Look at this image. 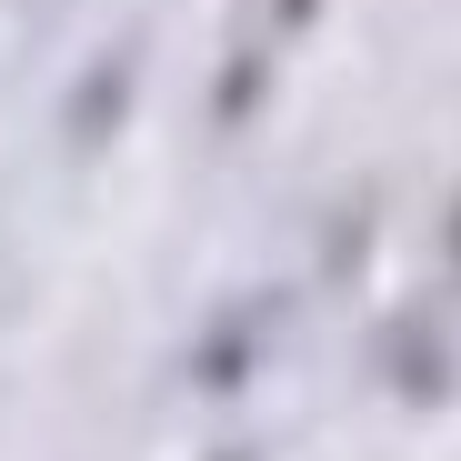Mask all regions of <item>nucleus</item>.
Instances as JSON below:
<instances>
[{
  "instance_id": "f257e3e1",
  "label": "nucleus",
  "mask_w": 461,
  "mask_h": 461,
  "mask_svg": "<svg viewBox=\"0 0 461 461\" xmlns=\"http://www.w3.org/2000/svg\"><path fill=\"white\" fill-rule=\"evenodd\" d=\"M261 361V312L241 321V312H221L211 331H201V351H191V381H201V392L221 402V392H241V371Z\"/></svg>"
},
{
  "instance_id": "f03ea898",
  "label": "nucleus",
  "mask_w": 461,
  "mask_h": 461,
  "mask_svg": "<svg viewBox=\"0 0 461 461\" xmlns=\"http://www.w3.org/2000/svg\"><path fill=\"white\" fill-rule=\"evenodd\" d=\"M121 111H131V50H111V60H101L91 101H70V140H81V150H101V140L121 131Z\"/></svg>"
},
{
  "instance_id": "7ed1b4c3",
  "label": "nucleus",
  "mask_w": 461,
  "mask_h": 461,
  "mask_svg": "<svg viewBox=\"0 0 461 461\" xmlns=\"http://www.w3.org/2000/svg\"><path fill=\"white\" fill-rule=\"evenodd\" d=\"M261 101V60H230V81H221V121H241Z\"/></svg>"
},
{
  "instance_id": "20e7f679",
  "label": "nucleus",
  "mask_w": 461,
  "mask_h": 461,
  "mask_svg": "<svg viewBox=\"0 0 461 461\" xmlns=\"http://www.w3.org/2000/svg\"><path fill=\"white\" fill-rule=\"evenodd\" d=\"M451 261H461V221H451Z\"/></svg>"
}]
</instances>
